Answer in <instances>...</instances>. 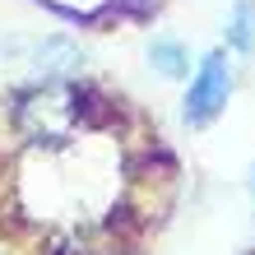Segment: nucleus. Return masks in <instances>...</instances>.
Returning a JSON list of instances; mask_svg holds the SVG:
<instances>
[{
  "mask_svg": "<svg viewBox=\"0 0 255 255\" xmlns=\"http://www.w3.org/2000/svg\"><path fill=\"white\" fill-rule=\"evenodd\" d=\"M228 93H232L228 61H223L218 51H209L204 61H200V70H195V79H190V93H186V121H190V126H209V121L223 112Z\"/></svg>",
  "mask_w": 255,
  "mask_h": 255,
  "instance_id": "1",
  "label": "nucleus"
},
{
  "mask_svg": "<svg viewBox=\"0 0 255 255\" xmlns=\"http://www.w3.org/2000/svg\"><path fill=\"white\" fill-rule=\"evenodd\" d=\"M228 42L237 51H251L255 47V0H237L232 19H228Z\"/></svg>",
  "mask_w": 255,
  "mask_h": 255,
  "instance_id": "2",
  "label": "nucleus"
},
{
  "mask_svg": "<svg viewBox=\"0 0 255 255\" xmlns=\"http://www.w3.org/2000/svg\"><path fill=\"white\" fill-rule=\"evenodd\" d=\"M148 61L158 65V74H167V79L186 74V51H181V42H172V37H158L153 47H148Z\"/></svg>",
  "mask_w": 255,
  "mask_h": 255,
  "instance_id": "3",
  "label": "nucleus"
}]
</instances>
